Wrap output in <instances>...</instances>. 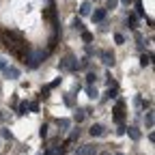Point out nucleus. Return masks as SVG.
I'll return each instance as SVG.
<instances>
[{"mask_svg": "<svg viewBox=\"0 0 155 155\" xmlns=\"http://www.w3.org/2000/svg\"><path fill=\"white\" fill-rule=\"evenodd\" d=\"M45 56H48V52H43V50H26V54H24V63H26L30 69H37L39 65L45 61Z\"/></svg>", "mask_w": 155, "mask_h": 155, "instance_id": "f257e3e1", "label": "nucleus"}, {"mask_svg": "<svg viewBox=\"0 0 155 155\" xmlns=\"http://www.w3.org/2000/svg\"><path fill=\"white\" fill-rule=\"evenodd\" d=\"M58 69H63V71H78V61L69 54L67 58H63V61L58 63Z\"/></svg>", "mask_w": 155, "mask_h": 155, "instance_id": "f03ea898", "label": "nucleus"}, {"mask_svg": "<svg viewBox=\"0 0 155 155\" xmlns=\"http://www.w3.org/2000/svg\"><path fill=\"white\" fill-rule=\"evenodd\" d=\"M123 110H125V101H123V99H119V104L114 106V121H116V123H123V119H125Z\"/></svg>", "mask_w": 155, "mask_h": 155, "instance_id": "7ed1b4c3", "label": "nucleus"}, {"mask_svg": "<svg viewBox=\"0 0 155 155\" xmlns=\"http://www.w3.org/2000/svg\"><path fill=\"white\" fill-rule=\"evenodd\" d=\"M75 155H97V144H84L75 149Z\"/></svg>", "mask_w": 155, "mask_h": 155, "instance_id": "20e7f679", "label": "nucleus"}, {"mask_svg": "<svg viewBox=\"0 0 155 155\" xmlns=\"http://www.w3.org/2000/svg\"><path fill=\"white\" fill-rule=\"evenodd\" d=\"M99 58L104 61V65H106V67H114V54H112V52L104 50V52H99Z\"/></svg>", "mask_w": 155, "mask_h": 155, "instance_id": "39448f33", "label": "nucleus"}, {"mask_svg": "<svg viewBox=\"0 0 155 155\" xmlns=\"http://www.w3.org/2000/svg\"><path fill=\"white\" fill-rule=\"evenodd\" d=\"M2 73H5V78H9V80H17V78H19V69H15L11 65H7L2 69Z\"/></svg>", "mask_w": 155, "mask_h": 155, "instance_id": "423d86ee", "label": "nucleus"}, {"mask_svg": "<svg viewBox=\"0 0 155 155\" xmlns=\"http://www.w3.org/2000/svg\"><path fill=\"white\" fill-rule=\"evenodd\" d=\"M91 136H104V125H99V123L91 125Z\"/></svg>", "mask_w": 155, "mask_h": 155, "instance_id": "0eeeda50", "label": "nucleus"}, {"mask_svg": "<svg viewBox=\"0 0 155 155\" xmlns=\"http://www.w3.org/2000/svg\"><path fill=\"white\" fill-rule=\"evenodd\" d=\"M104 17H106V9H97L93 13V22H104Z\"/></svg>", "mask_w": 155, "mask_h": 155, "instance_id": "6e6552de", "label": "nucleus"}, {"mask_svg": "<svg viewBox=\"0 0 155 155\" xmlns=\"http://www.w3.org/2000/svg\"><path fill=\"white\" fill-rule=\"evenodd\" d=\"M151 61H153V56H151V54H142V58H140V67L147 69V67L151 65Z\"/></svg>", "mask_w": 155, "mask_h": 155, "instance_id": "1a4fd4ad", "label": "nucleus"}, {"mask_svg": "<svg viewBox=\"0 0 155 155\" xmlns=\"http://www.w3.org/2000/svg\"><path fill=\"white\" fill-rule=\"evenodd\" d=\"M86 95H88V99H97L99 97V93H97V88H93V84H86Z\"/></svg>", "mask_w": 155, "mask_h": 155, "instance_id": "9d476101", "label": "nucleus"}, {"mask_svg": "<svg viewBox=\"0 0 155 155\" xmlns=\"http://www.w3.org/2000/svg\"><path fill=\"white\" fill-rule=\"evenodd\" d=\"M144 125H147L149 129H153V110H149V112L144 114Z\"/></svg>", "mask_w": 155, "mask_h": 155, "instance_id": "9b49d317", "label": "nucleus"}, {"mask_svg": "<svg viewBox=\"0 0 155 155\" xmlns=\"http://www.w3.org/2000/svg\"><path fill=\"white\" fill-rule=\"evenodd\" d=\"M116 97H119V88L110 86V88H108V93H106V99H116Z\"/></svg>", "mask_w": 155, "mask_h": 155, "instance_id": "f8f14e48", "label": "nucleus"}, {"mask_svg": "<svg viewBox=\"0 0 155 155\" xmlns=\"http://www.w3.org/2000/svg\"><path fill=\"white\" fill-rule=\"evenodd\" d=\"M26 112H28V101H22L17 106V116H24Z\"/></svg>", "mask_w": 155, "mask_h": 155, "instance_id": "ddd939ff", "label": "nucleus"}, {"mask_svg": "<svg viewBox=\"0 0 155 155\" xmlns=\"http://www.w3.org/2000/svg\"><path fill=\"white\" fill-rule=\"evenodd\" d=\"M136 24H138V15H129V17H127V26L136 30V28H138V26H136Z\"/></svg>", "mask_w": 155, "mask_h": 155, "instance_id": "4468645a", "label": "nucleus"}, {"mask_svg": "<svg viewBox=\"0 0 155 155\" xmlns=\"http://www.w3.org/2000/svg\"><path fill=\"white\" fill-rule=\"evenodd\" d=\"M125 131L129 134V138H131V140H138V138H140V131L136 129V127H129V129H125Z\"/></svg>", "mask_w": 155, "mask_h": 155, "instance_id": "2eb2a0df", "label": "nucleus"}, {"mask_svg": "<svg viewBox=\"0 0 155 155\" xmlns=\"http://www.w3.org/2000/svg\"><path fill=\"white\" fill-rule=\"evenodd\" d=\"M69 119H58V127H61V131H67L69 129Z\"/></svg>", "mask_w": 155, "mask_h": 155, "instance_id": "dca6fc26", "label": "nucleus"}, {"mask_svg": "<svg viewBox=\"0 0 155 155\" xmlns=\"http://www.w3.org/2000/svg\"><path fill=\"white\" fill-rule=\"evenodd\" d=\"M80 15H91V2H82V7H80Z\"/></svg>", "mask_w": 155, "mask_h": 155, "instance_id": "f3484780", "label": "nucleus"}, {"mask_svg": "<svg viewBox=\"0 0 155 155\" xmlns=\"http://www.w3.org/2000/svg\"><path fill=\"white\" fill-rule=\"evenodd\" d=\"M84 116H86V110H78V112L73 114V119H75L78 123H82V121H84Z\"/></svg>", "mask_w": 155, "mask_h": 155, "instance_id": "a211bd4d", "label": "nucleus"}, {"mask_svg": "<svg viewBox=\"0 0 155 155\" xmlns=\"http://www.w3.org/2000/svg\"><path fill=\"white\" fill-rule=\"evenodd\" d=\"M71 26H73L75 30H80V32L84 30V24H82V19H80V17H75V19H73V24H71Z\"/></svg>", "mask_w": 155, "mask_h": 155, "instance_id": "6ab92c4d", "label": "nucleus"}, {"mask_svg": "<svg viewBox=\"0 0 155 155\" xmlns=\"http://www.w3.org/2000/svg\"><path fill=\"white\" fill-rule=\"evenodd\" d=\"M67 147H69V140H67L63 147H58V149L54 151V155H65V153H67Z\"/></svg>", "mask_w": 155, "mask_h": 155, "instance_id": "aec40b11", "label": "nucleus"}, {"mask_svg": "<svg viewBox=\"0 0 155 155\" xmlns=\"http://www.w3.org/2000/svg\"><path fill=\"white\" fill-rule=\"evenodd\" d=\"M48 125H41V127H39V136H41V138H48Z\"/></svg>", "mask_w": 155, "mask_h": 155, "instance_id": "412c9836", "label": "nucleus"}, {"mask_svg": "<svg viewBox=\"0 0 155 155\" xmlns=\"http://www.w3.org/2000/svg\"><path fill=\"white\" fill-rule=\"evenodd\" d=\"M95 80H97V75H95L93 71H91V73H86V84H93Z\"/></svg>", "mask_w": 155, "mask_h": 155, "instance_id": "4be33fe9", "label": "nucleus"}, {"mask_svg": "<svg viewBox=\"0 0 155 155\" xmlns=\"http://www.w3.org/2000/svg\"><path fill=\"white\" fill-rule=\"evenodd\" d=\"M28 110H30V112H39V104H37V101H30V104H28Z\"/></svg>", "mask_w": 155, "mask_h": 155, "instance_id": "5701e85b", "label": "nucleus"}, {"mask_svg": "<svg viewBox=\"0 0 155 155\" xmlns=\"http://www.w3.org/2000/svg\"><path fill=\"white\" fill-rule=\"evenodd\" d=\"M82 39L88 43V41H93V35H91V32H86V30H82Z\"/></svg>", "mask_w": 155, "mask_h": 155, "instance_id": "b1692460", "label": "nucleus"}, {"mask_svg": "<svg viewBox=\"0 0 155 155\" xmlns=\"http://www.w3.org/2000/svg\"><path fill=\"white\" fill-rule=\"evenodd\" d=\"M114 41H116V43H125V37H123L121 32H116V35H114Z\"/></svg>", "mask_w": 155, "mask_h": 155, "instance_id": "393cba45", "label": "nucleus"}, {"mask_svg": "<svg viewBox=\"0 0 155 155\" xmlns=\"http://www.w3.org/2000/svg\"><path fill=\"white\" fill-rule=\"evenodd\" d=\"M136 11H138L140 17H144V11H142V2H140V0H138V5H136Z\"/></svg>", "mask_w": 155, "mask_h": 155, "instance_id": "a878e982", "label": "nucleus"}, {"mask_svg": "<svg viewBox=\"0 0 155 155\" xmlns=\"http://www.w3.org/2000/svg\"><path fill=\"white\" fill-rule=\"evenodd\" d=\"M78 136H80V129H73V131H71V136H69V142H71V140H75Z\"/></svg>", "mask_w": 155, "mask_h": 155, "instance_id": "bb28decb", "label": "nucleus"}, {"mask_svg": "<svg viewBox=\"0 0 155 155\" xmlns=\"http://www.w3.org/2000/svg\"><path fill=\"white\" fill-rule=\"evenodd\" d=\"M61 80H63V78H56V80H54V82H52V84H48V86H50V88H56V86H58V84H61Z\"/></svg>", "mask_w": 155, "mask_h": 155, "instance_id": "cd10ccee", "label": "nucleus"}, {"mask_svg": "<svg viewBox=\"0 0 155 155\" xmlns=\"http://www.w3.org/2000/svg\"><path fill=\"white\" fill-rule=\"evenodd\" d=\"M116 2H119V0H108V9H106V11H110V9H114V7H116Z\"/></svg>", "mask_w": 155, "mask_h": 155, "instance_id": "c85d7f7f", "label": "nucleus"}, {"mask_svg": "<svg viewBox=\"0 0 155 155\" xmlns=\"http://www.w3.org/2000/svg\"><path fill=\"white\" fill-rule=\"evenodd\" d=\"M2 136H5V138H7V140H11V138H13V134H11L9 129H2Z\"/></svg>", "mask_w": 155, "mask_h": 155, "instance_id": "c756f323", "label": "nucleus"}, {"mask_svg": "<svg viewBox=\"0 0 155 155\" xmlns=\"http://www.w3.org/2000/svg\"><path fill=\"white\" fill-rule=\"evenodd\" d=\"M7 65H9V63H7V58H2V56H0V71H2Z\"/></svg>", "mask_w": 155, "mask_h": 155, "instance_id": "7c9ffc66", "label": "nucleus"}, {"mask_svg": "<svg viewBox=\"0 0 155 155\" xmlns=\"http://www.w3.org/2000/svg\"><path fill=\"white\" fill-rule=\"evenodd\" d=\"M86 54H88V56H93V54H95V50H93L91 45H86Z\"/></svg>", "mask_w": 155, "mask_h": 155, "instance_id": "2f4dec72", "label": "nucleus"}, {"mask_svg": "<svg viewBox=\"0 0 155 155\" xmlns=\"http://www.w3.org/2000/svg\"><path fill=\"white\" fill-rule=\"evenodd\" d=\"M121 2H123V5H131V0H121Z\"/></svg>", "mask_w": 155, "mask_h": 155, "instance_id": "473e14b6", "label": "nucleus"}, {"mask_svg": "<svg viewBox=\"0 0 155 155\" xmlns=\"http://www.w3.org/2000/svg\"><path fill=\"white\" fill-rule=\"evenodd\" d=\"M114 155H123V153H114Z\"/></svg>", "mask_w": 155, "mask_h": 155, "instance_id": "72a5a7b5", "label": "nucleus"}, {"mask_svg": "<svg viewBox=\"0 0 155 155\" xmlns=\"http://www.w3.org/2000/svg\"><path fill=\"white\" fill-rule=\"evenodd\" d=\"M101 155H110V153H101Z\"/></svg>", "mask_w": 155, "mask_h": 155, "instance_id": "f704fd0d", "label": "nucleus"}]
</instances>
